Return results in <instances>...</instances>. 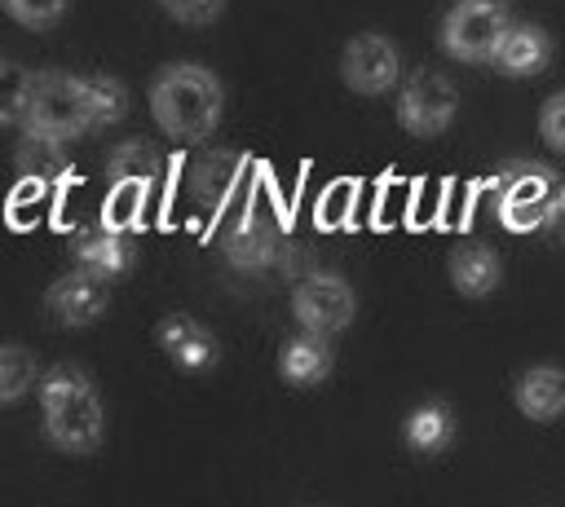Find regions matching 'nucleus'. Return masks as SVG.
Wrapping results in <instances>:
<instances>
[{
  "instance_id": "obj_1",
  "label": "nucleus",
  "mask_w": 565,
  "mask_h": 507,
  "mask_svg": "<svg viewBox=\"0 0 565 507\" xmlns=\"http://www.w3.org/2000/svg\"><path fill=\"white\" fill-rule=\"evenodd\" d=\"M221 79L199 62H172L150 84V110L159 128L177 141H203L221 123Z\"/></svg>"
},
{
  "instance_id": "obj_2",
  "label": "nucleus",
  "mask_w": 565,
  "mask_h": 507,
  "mask_svg": "<svg viewBox=\"0 0 565 507\" xmlns=\"http://www.w3.org/2000/svg\"><path fill=\"white\" fill-rule=\"evenodd\" d=\"M40 410H44V432L57 450L66 454H93L102 445V397L93 379L79 366H53L40 375Z\"/></svg>"
},
{
  "instance_id": "obj_3",
  "label": "nucleus",
  "mask_w": 565,
  "mask_h": 507,
  "mask_svg": "<svg viewBox=\"0 0 565 507\" xmlns=\"http://www.w3.org/2000/svg\"><path fill=\"white\" fill-rule=\"evenodd\" d=\"M22 123H26V128H40V132H53V137H62V141L93 132L97 123H93V106H88L84 79L62 75V71L35 75Z\"/></svg>"
},
{
  "instance_id": "obj_4",
  "label": "nucleus",
  "mask_w": 565,
  "mask_h": 507,
  "mask_svg": "<svg viewBox=\"0 0 565 507\" xmlns=\"http://www.w3.org/2000/svg\"><path fill=\"white\" fill-rule=\"evenodd\" d=\"M508 22V0H455L441 26V44L459 62H490Z\"/></svg>"
},
{
  "instance_id": "obj_5",
  "label": "nucleus",
  "mask_w": 565,
  "mask_h": 507,
  "mask_svg": "<svg viewBox=\"0 0 565 507\" xmlns=\"http://www.w3.org/2000/svg\"><path fill=\"white\" fill-rule=\"evenodd\" d=\"M459 110V88L441 75V71H415L406 84H402V97H397V119L406 132L415 137H437L450 128Z\"/></svg>"
},
{
  "instance_id": "obj_6",
  "label": "nucleus",
  "mask_w": 565,
  "mask_h": 507,
  "mask_svg": "<svg viewBox=\"0 0 565 507\" xmlns=\"http://www.w3.org/2000/svg\"><path fill=\"white\" fill-rule=\"evenodd\" d=\"M291 309H296V322L305 331H318V335H335L353 322V287L340 278V273H309L296 282V295H291Z\"/></svg>"
},
{
  "instance_id": "obj_7",
  "label": "nucleus",
  "mask_w": 565,
  "mask_h": 507,
  "mask_svg": "<svg viewBox=\"0 0 565 507\" xmlns=\"http://www.w3.org/2000/svg\"><path fill=\"white\" fill-rule=\"evenodd\" d=\"M556 207H561V194H556L552 176L547 172H534V168H521L499 190V220L512 234H530V229L547 225L556 216Z\"/></svg>"
},
{
  "instance_id": "obj_8",
  "label": "nucleus",
  "mask_w": 565,
  "mask_h": 507,
  "mask_svg": "<svg viewBox=\"0 0 565 507\" xmlns=\"http://www.w3.org/2000/svg\"><path fill=\"white\" fill-rule=\"evenodd\" d=\"M397 71H402V57H397V44L388 35H353L344 44V62H340V75L353 93L362 97H380L397 84Z\"/></svg>"
},
{
  "instance_id": "obj_9",
  "label": "nucleus",
  "mask_w": 565,
  "mask_h": 507,
  "mask_svg": "<svg viewBox=\"0 0 565 507\" xmlns=\"http://www.w3.org/2000/svg\"><path fill=\"white\" fill-rule=\"evenodd\" d=\"M44 304H49V313H53L57 322H66V326H88V322H97V317L106 313V278H97L93 269L79 265V269L62 273V278L49 287Z\"/></svg>"
},
{
  "instance_id": "obj_10",
  "label": "nucleus",
  "mask_w": 565,
  "mask_h": 507,
  "mask_svg": "<svg viewBox=\"0 0 565 507\" xmlns=\"http://www.w3.org/2000/svg\"><path fill=\"white\" fill-rule=\"evenodd\" d=\"M159 344H163V353H168L181 370H190V375L212 370V366H216V357H221V348H216L212 331H207L203 322L185 317V313H177V317H163V322H159Z\"/></svg>"
},
{
  "instance_id": "obj_11",
  "label": "nucleus",
  "mask_w": 565,
  "mask_h": 507,
  "mask_svg": "<svg viewBox=\"0 0 565 507\" xmlns=\"http://www.w3.org/2000/svg\"><path fill=\"white\" fill-rule=\"evenodd\" d=\"M547 57H552V44L534 22H508V31L499 35V44L490 53V62L503 75H534L547 66Z\"/></svg>"
},
{
  "instance_id": "obj_12",
  "label": "nucleus",
  "mask_w": 565,
  "mask_h": 507,
  "mask_svg": "<svg viewBox=\"0 0 565 507\" xmlns=\"http://www.w3.org/2000/svg\"><path fill=\"white\" fill-rule=\"evenodd\" d=\"M225 256L234 269L243 273H265L269 265H278V234L256 220V216H243L230 234H225Z\"/></svg>"
},
{
  "instance_id": "obj_13",
  "label": "nucleus",
  "mask_w": 565,
  "mask_h": 507,
  "mask_svg": "<svg viewBox=\"0 0 565 507\" xmlns=\"http://www.w3.org/2000/svg\"><path fill=\"white\" fill-rule=\"evenodd\" d=\"M75 256H79V265L93 269L97 278H119V273L132 265L128 229H110V225L84 229V234L75 238Z\"/></svg>"
},
{
  "instance_id": "obj_14",
  "label": "nucleus",
  "mask_w": 565,
  "mask_h": 507,
  "mask_svg": "<svg viewBox=\"0 0 565 507\" xmlns=\"http://www.w3.org/2000/svg\"><path fill=\"white\" fill-rule=\"evenodd\" d=\"M516 406L525 419H561L565 414V370L561 366H534L516 379Z\"/></svg>"
},
{
  "instance_id": "obj_15",
  "label": "nucleus",
  "mask_w": 565,
  "mask_h": 507,
  "mask_svg": "<svg viewBox=\"0 0 565 507\" xmlns=\"http://www.w3.org/2000/svg\"><path fill=\"white\" fill-rule=\"evenodd\" d=\"M62 137L53 132H40V128H22V141H18V168H22V181H35V185H53L66 176V154H62Z\"/></svg>"
},
{
  "instance_id": "obj_16",
  "label": "nucleus",
  "mask_w": 565,
  "mask_h": 507,
  "mask_svg": "<svg viewBox=\"0 0 565 507\" xmlns=\"http://www.w3.org/2000/svg\"><path fill=\"white\" fill-rule=\"evenodd\" d=\"M327 375H331V344H327V335H318V331L291 335L287 348H282V379L309 388V384H322Z\"/></svg>"
},
{
  "instance_id": "obj_17",
  "label": "nucleus",
  "mask_w": 565,
  "mask_h": 507,
  "mask_svg": "<svg viewBox=\"0 0 565 507\" xmlns=\"http://www.w3.org/2000/svg\"><path fill=\"white\" fill-rule=\"evenodd\" d=\"M450 282L463 291V295H490L499 282H503V265L490 247L472 242V247H459L450 256Z\"/></svg>"
},
{
  "instance_id": "obj_18",
  "label": "nucleus",
  "mask_w": 565,
  "mask_h": 507,
  "mask_svg": "<svg viewBox=\"0 0 565 507\" xmlns=\"http://www.w3.org/2000/svg\"><path fill=\"white\" fill-rule=\"evenodd\" d=\"M159 172H163V154H159L150 141H141V137L119 141V145L106 154V176H110V181H146V185H154Z\"/></svg>"
},
{
  "instance_id": "obj_19",
  "label": "nucleus",
  "mask_w": 565,
  "mask_h": 507,
  "mask_svg": "<svg viewBox=\"0 0 565 507\" xmlns=\"http://www.w3.org/2000/svg\"><path fill=\"white\" fill-rule=\"evenodd\" d=\"M146 194H150L146 181H110L106 203H102V225H110V229H141Z\"/></svg>"
},
{
  "instance_id": "obj_20",
  "label": "nucleus",
  "mask_w": 565,
  "mask_h": 507,
  "mask_svg": "<svg viewBox=\"0 0 565 507\" xmlns=\"http://www.w3.org/2000/svg\"><path fill=\"white\" fill-rule=\"evenodd\" d=\"M455 436V419L446 406H419L411 419H406V445L419 450V454H437L446 450Z\"/></svg>"
},
{
  "instance_id": "obj_21",
  "label": "nucleus",
  "mask_w": 565,
  "mask_h": 507,
  "mask_svg": "<svg viewBox=\"0 0 565 507\" xmlns=\"http://www.w3.org/2000/svg\"><path fill=\"white\" fill-rule=\"evenodd\" d=\"M40 384V370H35V357L18 344H4L0 348V401H18L22 392H31Z\"/></svg>"
},
{
  "instance_id": "obj_22",
  "label": "nucleus",
  "mask_w": 565,
  "mask_h": 507,
  "mask_svg": "<svg viewBox=\"0 0 565 507\" xmlns=\"http://www.w3.org/2000/svg\"><path fill=\"white\" fill-rule=\"evenodd\" d=\"M84 88H88V106H93V123L97 128H110V123H119L128 115V88L119 79L93 75V79H84Z\"/></svg>"
},
{
  "instance_id": "obj_23",
  "label": "nucleus",
  "mask_w": 565,
  "mask_h": 507,
  "mask_svg": "<svg viewBox=\"0 0 565 507\" xmlns=\"http://www.w3.org/2000/svg\"><path fill=\"white\" fill-rule=\"evenodd\" d=\"M31 84L35 75L18 62H4L0 57V123H13L26 115V101H31Z\"/></svg>"
},
{
  "instance_id": "obj_24",
  "label": "nucleus",
  "mask_w": 565,
  "mask_h": 507,
  "mask_svg": "<svg viewBox=\"0 0 565 507\" xmlns=\"http://www.w3.org/2000/svg\"><path fill=\"white\" fill-rule=\"evenodd\" d=\"M234 176H238V163L230 154H203L199 168H194V190L203 198H225L230 185H234Z\"/></svg>"
},
{
  "instance_id": "obj_25",
  "label": "nucleus",
  "mask_w": 565,
  "mask_h": 507,
  "mask_svg": "<svg viewBox=\"0 0 565 507\" xmlns=\"http://www.w3.org/2000/svg\"><path fill=\"white\" fill-rule=\"evenodd\" d=\"M353 198H358V185H353V181H335V185H327L322 198H318V207H313V220H318L322 229H340V225H349V216H353Z\"/></svg>"
},
{
  "instance_id": "obj_26",
  "label": "nucleus",
  "mask_w": 565,
  "mask_h": 507,
  "mask_svg": "<svg viewBox=\"0 0 565 507\" xmlns=\"http://www.w3.org/2000/svg\"><path fill=\"white\" fill-rule=\"evenodd\" d=\"M4 9L13 13V22H22L26 31H49L62 22V13L71 9V0H4Z\"/></svg>"
},
{
  "instance_id": "obj_27",
  "label": "nucleus",
  "mask_w": 565,
  "mask_h": 507,
  "mask_svg": "<svg viewBox=\"0 0 565 507\" xmlns=\"http://www.w3.org/2000/svg\"><path fill=\"white\" fill-rule=\"evenodd\" d=\"M177 22H185V26H207V22H216L221 18V9H225V0H159Z\"/></svg>"
},
{
  "instance_id": "obj_28",
  "label": "nucleus",
  "mask_w": 565,
  "mask_h": 507,
  "mask_svg": "<svg viewBox=\"0 0 565 507\" xmlns=\"http://www.w3.org/2000/svg\"><path fill=\"white\" fill-rule=\"evenodd\" d=\"M539 128H543V141H547L552 150H565V93L547 97V106H543V115H539Z\"/></svg>"
}]
</instances>
